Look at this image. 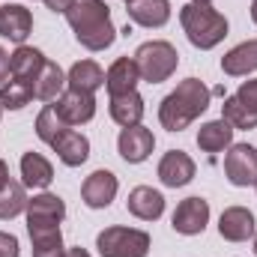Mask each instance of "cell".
Here are the masks:
<instances>
[{"label": "cell", "mask_w": 257, "mask_h": 257, "mask_svg": "<svg viewBox=\"0 0 257 257\" xmlns=\"http://www.w3.org/2000/svg\"><path fill=\"white\" fill-rule=\"evenodd\" d=\"M0 114H3V108H0Z\"/></svg>", "instance_id": "cell-40"}, {"label": "cell", "mask_w": 257, "mask_h": 257, "mask_svg": "<svg viewBox=\"0 0 257 257\" xmlns=\"http://www.w3.org/2000/svg\"><path fill=\"white\" fill-rule=\"evenodd\" d=\"M63 257H90V254H87V251H84V248L78 245V248H69V251H66Z\"/></svg>", "instance_id": "cell-36"}, {"label": "cell", "mask_w": 257, "mask_h": 257, "mask_svg": "<svg viewBox=\"0 0 257 257\" xmlns=\"http://www.w3.org/2000/svg\"><path fill=\"white\" fill-rule=\"evenodd\" d=\"M111 117L117 126H141V117H144V99L138 90L132 93H120V96H111Z\"/></svg>", "instance_id": "cell-22"}, {"label": "cell", "mask_w": 257, "mask_h": 257, "mask_svg": "<svg viewBox=\"0 0 257 257\" xmlns=\"http://www.w3.org/2000/svg\"><path fill=\"white\" fill-rule=\"evenodd\" d=\"M233 144V128L224 120H212V123H203L197 128V147L203 153H221Z\"/></svg>", "instance_id": "cell-26"}, {"label": "cell", "mask_w": 257, "mask_h": 257, "mask_svg": "<svg viewBox=\"0 0 257 257\" xmlns=\"http://www.w3.org/2000/svg\"><path fill=\"white\" fill-rule=\"evenodd\" d=\"M251 21H254V24H257V0H254V3H251Z\"/></svg>", "instance_id": "cell-37"}, {"label": "cell", "mask_w": 257, "mask_h": 257, "mask_svg": "<svg viewBox=\"0 0 257 257\" xmlns=\"http://www.w3.org/2000/svg\"><path fill=\"white\" fill-rule=\"evenodd\" d=\"M159 180L168 186V189H180V186H189L194 180V162L189 153L183 150H171L162 156L159 162Z\"/></svg>", "instance_id": "cell-11"}, {"label": "cell", "mask_w": 257, "mask_h": 257, "mask_svg": "<svg viewBox=\"0 0 257 257\" xmlns=\"http://www.w3.org/2000/svg\"><path fill=\"white\" fill-rule=\"evenodd\" d=\"M66 84H69V90L96 93V90L105 84V72H102V66L93 63V60H81V63H75L72 69H69Z\"/></svg>", "instance_id": "cell-25"}, {"label": "cell", "mask_w": 257, "mask_h": 257, "mask_svg": "<svg viewBox=\"0 0 257 257\" xmlns=\"http://www.w3.org/2000/svg\"><path fill=\"white\" fill-rule=\"evenodd\" d=\"M224 174L233 186L245 189L257 183V150L251 144H230L224 156Z\"/></svg>", "instance_id": "cell-6"}, {"label": "cell", "mask_w": 257, "mask_h": 257, "mask_svg": "<svg viewBox=\"0 0 257 257\" xmlns=\"http://www.w3.org/2000/svg\"><path fill=\"white\" fill-rule=\"evenodd\" d=\"M218 233L227 242H245L248 236H254V215L245 206H227L218 218Z\"/></svg>", "instance_id": "cell-14"}, {"label": "cell", "mask_w": 257, "mask_h": 257, "mask_svg": "<svg viewBox=\"0 0 257 257\" xmlns=\"http://www.w3.org/2000/svg\"><path fill=\"white\" fill-rule=\"evenodd\" d=\"M48 147L60 156V162L69 165V168H78V165H84V162L90 159V141H87L81 132H75L72 126L63 128V132L48 144Z\"/></svg>", "instance_id": "cell-13"}, {"label": "cell", "mask_w": 257, "mask_h": 257, "mask_svg": "<svg viewBox=\"0 0 257 257\" xmlns=\"http://www.w3.org/2000/svg\"><path fill=\"white\" fill-rule=\"evenodd\" d=\"M153 147H156V138H153L150 128H144V126H128L117 138V150H120V156L126 159L128 165L147 162L150 153H153Z\"/></svg>", "instance_id": "cell-10"}, {"label": "cell", "mask_w": 257, "mask_h": 257, "mask_svg": "<svg viewBox=\"0 0 257 257\" xmlns=\"http://www.w3.org/2000/svg\"><path fill=\"white\" fill-rule=\"evenodd\" d=\"M221 120L224 123H230V128L236 132V128H257V111L254 108H248V105H242L236 96H230V99H224V105H221Z\"/></svg>", "instance_id": "cell-29"}, {"label": "cell", "mask_w": 257, "mask_h": 257, "mask_svg": "<svg viewBox=\"0 0 257 257\" xmlns=\"http://www.w3.org/2000/svg\"><path fill=\"white\" fill-rule=\"evenodd\" d=\"M254 186H257V183H254Z\"/></svg>", "instance_id": "cell-42"}, {"label": "cell", "mask_w": 257, "mask_h": 257, "mask_svg": "<svg viewBox=\"0 0 257 257\" xmlns=\"http://www.w3.org/2000/svg\"><path fill=\"white\" fill-rule=\"evenodd\" d=\"M236 99H239L242 105H248V108H254V111H257V78H254V81H245V84L239 87Z\"/></svg>", "instance_id": "cell-31"}, {"label": "cell", "mask_w": 257, "mask_h": 257, "mask_svg": "<svg viewBox=\"0 0 257 257\" xmlns=\"http://www.w3.org/2000/svg\"><path fill=\"white\" fill-rule=\"evenodd\" d=\"M21 180L30 189H48L54 180V168L45 156L39 153H24L21 156Z\"/></svg>", "instance_id": "cell-23"}, {"label": "cell", "mask_w": 257, "mask_h": 257, "mask_svg": "<svg viewBox=\"0 0 257 257\" xmlns=\"http://www.w3.org/2000/svg\"><path fill=\"white\" fill-rule=\"evenodd\" d=\"M54 111L66 126H84L96 117V96L81 90H66L54 99Z\"/></svg>", "instance_id": "cell-7"}, {"label": "cell", "mask_w": 257, "mask_h": 257, "mask_svg": "<svg viewBox=\"0 0 257 257\" xmlns=\"http://www.w3.org/2000/svg\"><path fill=\"white\" fill-rule=\"evenodd\" d=\"M135 63H138V72H141V81L147 84H162L168 81L177 66H180V54L171 42L165 39H153V42H144L138 51H135Z\"/></svg>", "instance_id": "cell-4"}, {"label": "cell", "mask_w": 257, "mask_h": 257, "mask_svg": "<svg viewBox=\"0 0 257 257\" xmlns=\"http://www.w3.org/2000/svg\"><path fill=\"white\" fill-rule=\"evenodd\" d=\"M254 254H257V236H254Z\"/></svg>", "instance_id": "cell-39"}, {"label": "cell", "mask_w": 257, "mask_h": 257, "mask_svg": "<svg viewBox=\"0 0 257 257\" xmlns=\"http://www.w3.org/2000/svg\"><path fill=\"white\" fill-rule=\"evenodd\" d=\"M96 248L102 257H147L150 233L135 227H105L96 236Z\"/></svg>", "instance_id": "cell-5"}, {"label": "cell", "mask_w": 257, "mask_h": 257, "mask_svg": "<svg viewBox=\"0 0 257 257\" xmlns=\"http://www.w3.org/2000/svg\"><path fill=\"white\" fill-rule=\"evenodd\" d=\"M221 69H224V75H233V78L254 72L257 69V39H248V42L230 48L221 57Z\"/></svg>", "instance_id": "cell-24"}, {"label": "cell", "mask_w": 257, "mask_h": 257, "mask_svg": "<svg viewBox=\"0 0 257 257\" xmlns=\"http://www.w3.org/2000/svg\"><path fill=\"white\" fill-rule=\"evenodd\" d=\"M30 99H33L30 81L9 78L6 84H0V108H6V111H21L24 105H30Z\"/></svg>", "instance_id": "cell-27"}, {"label": "cell", "mask_w": 257, "mask_h": 257, "mask_svg": "<svg viewBox=\"0 0 257 257\" xmlns=\"http://www.w3.org/2000/svg\"><path fill=\"white\" fill-rule=\"evenodd\" d=\"M66 21L75 30V39L87 51H105L117 39L114 21H111V6L105 0H78L66 12Z\"/></svg>", "instance_id": "cell-1"}, {"label": "cell", "mask_w": 257, "mask_h": 257, "mask_svg": "<svg viewBox=\"0 0 257 257\" xmlns=\"http://www.w3.org/2000/svg\"><path fill=\"white\" fill-rule=\"evenodd\" d=\"M75 3H78V0H45V6H48L51 12H63V15L75 6Z\"/></svg>", "instance_id": "cell-33"}, {"label": "cell", "mask_w": 257, "mask_h": 257, "mask_svg": "<svg viewBox=\"0 0 257 257\" xmlns=\"http://www.w3.org/2000/svg\"><path fill=\"white\" fill-rule=\"evenodd\" d=\"M30 242H33V257H63V233L60 224H27Z\"/></svg>", "instance_id": "cell-18"}, {"label": "cell", "mask_w": 257, "mask_h": 257, "mask_svg": "<svg viewBox=\"0 0 257 257\" xmlns=\"http://www.w3.org/2000/svg\"><path fill=\"white\" fill-rule=\"evenodd\" d=\"M27 224H60L66 218V203L57 194H36L27 200Z\"/></svg>", "instance_id": "cell-15"}, {"label": "cell", "mask_w": 257, "mask_h": 257, "mask_svg": "<svg viewBox=\"0 0 257 257\" xmlns=\"http://www.w3.org/2000/svg\"><path fill=\"white\" fill-rule=\"evenodd\" d=\"M6 78H9V54L0 48V84H6Z\"/></svg>", "instance_id": "cell-34"}, {"label": "cell", "mask_w": 257, "mask_h": 257, "mask_svg": "<svg viewBox=\"0 0 257 257\" xmlns=\"http://www.w3.org/2000/svg\"><path fill=\"white\" fill-rule=\"evenodd\" d=\"M206 221H209V203L203 197H186L177 209H174V230L183 233V236H197L206 230Z\"/></svg>", "instance_id": "cell-8"}, {"label": "cell", "mask_w": 257, "mask_h": 257, "mask_svg": "<svg viewBox=\"0 0 257 257\" xmlns=\"http://www.w3.org/2000/svg\"><path fill=\"white\" fill-rule=\"evenodd\" d=\"M117 189H120V183L111 171H93L81 186V197L90 209H108L111 200L117 197Z\"/></svg>", "instance_id": "cell-9"}, {"label": "cell", "mask_w": 257, "mask_h": 257, "mask_svg": "<svg viewBox=\"0 0 257 257\" xmlns=\"http://www.w3.org/2000/svg\"><path fill=\"white\" fill-rule=\"evenodd\" d=\"M141 81V72H138V63L135 57H120L114 60L111 69L105 72V87L111 96H120V93H132Z\"/></svg>", "instance_id": "cell-19"}, {"label": "cell", "mask_w": 257, "mask_h": 257, "mask_svg": "<svg viewBox=\"0 0 257 257\" xmlns=\"http://www.w3.org/2000/svg\"><path fill=\"white\" fill-rule=\"evenodd\" d=\"M18 254H21V245H18V239H15L12 233L0 230V257H18Z\"/></svg>", "instance_id": "cell-32"}, {"label": "cell", "mask_w": 257, "mask_h": 257, "mask_svg": "<svg viewBox=\"0 0 257 257\" xmlns=\"http://www.w3.org/2000/svg\"><path fill=\"white\" fill-rule=\"evenodd\" d=\"M192 3H212V0H192Z\"/></svg>", "instance_id": "cell-38"}, {"label": "cell", "mask_w": 257, "mask_h": 257, "mask_svg": "<svg viewBox=\"0 0 257 257\" xmlns=\"http://www.w3.org/2000/svg\"><path fill=\"white\" fill-rule=\"evenodd\" d=\"M126 12L141 27H165L171 21V0H132Z\"/></svg>", "instance_id": "cell-17"}, {"label": "cell", "mask_w": 257, "mask_h": 257, "mask_svg": "<svg viewBox=\"0 0 257 257\" xmlns=\"http://www.w3.org/2000/svg\"><path fill=\"white\" fill-rule=\"evenodd\" d=\"M126 206L135 218H141V221H156V218H162V212H165V197H162V192H156V189H150V186H138V189L128 192Z\"/></svg>", "instance_id": "cell-16"}, {"label": "cell", "mask_w": 257, "mask_h": 257, "mask_svg": "<svg viewBox=\"0 0 257 257\" xmlns=\"http://www.w3.org/2000/svg\"><path fill=\"white\" fill-rule=\"evenodd\" d=\"M66 75L63 69L54 63V60H45V66L39 69V75L33 78V99L39 102H54L60 93H63Z\"/></svg>", "instance_id": "cell-21"}, {"label": "cell", "mask_w": 257, "mask_h": 257, "mask_svg": "<svg viewBox=\"0 0 257 257\" xmlns=\"http://www.w3.org/2000/svg\"><path fill=\"white\" fill-rule=\"evenodd\" d=\"M180 24L189 36V42L200 51L215 48L227 36V18L218 9H212L209 3H186L180 9Z\"/></svg>", "instance_id": "cell-3"}, {"label": "cell", "mask_w": 257, "mask_h": 257, "mask_svg": "<svg viewBox=\"0 0 257 257\" xmlns=\"http://www.w3.org/2000/svg\"><path fill=\"white\" fill-rule=\"evenodd\" d=\"M33 33V15L30 9H24L21 3H6L0 6V36L15 42V45H24V39Z\"/></svg>", "instance_id": "cell-12"}, {"label": "cell", "mask_w": 257, "mask_h": 257, "mask_svg": "<svg viewBox=\"0 0 257 257\" xmlns=\"http://www.w3.org/2000/svg\"><path fill=\"white\" fill-rule=\"evenodd\" d=\"M63 128H69L57 117V111H54V105H45L42 111H39V117H36V135H39V141H45V144H51Z\"/></svg>", "instance_id": "cell-30"}, {"label": "cell", "mask_w": 257, "mask_h": 257, "mask_svg": "<svg viewBox=\"0 0 257 257\" xmlns=\"http://www.w3.org/2000/svg\"><path fill=\"white\" fill-rule=\"evenodd\" d=\"M126 3H132V0H126Z\"/></svg>", "instance_id": "cell-41"}, {"label": "cell", "mask_w": 257, "mask_h": 257, "mask_svg": "<svg viewBox=\"0 0 257 257\" xmlns=\"http://www.w3.org/2000/svg\"><path fill=\"white\" fill-rule=\"evenodd\" d=\"M209 87L200 78H186L177 84L174 93H168L159 105V123L168 132H183L189 128L209 108Z\"/></svg>", "instance_id": "cell-2"}, {"label": "cell", "mask_w": 257, "mask_h": 257, "mask_svg": "<svg viewBox=\"0 0 257 257\" xmlns=\"http://www.w3.org/2000/svg\"><path fill=\"white\" fill-rule=\"evenodd\" d=\"M27 194H24V183H15V180H9L3 189H0V221H9V218H15L18 212H24L27 209Z\"/></svg>", "instance_id": "cell-28"}, {"label": "cell", "mask_w": 257, "mask_h": 257, "mask_svg": "<svg viewBox=\"0 0 257 257\" xmlns=\"http://www.w3.org/2000/svg\"><path fill=\"white\" fill-rule=\"evenodd\" d=\"M45 54L39 48H30V45H18L15 54H9V75L12 78H21V81H30L39 75V69L45 66Z\"/></svg>", "instance_id": "cell-20"}, {"label": "cell", "mask_w": 257, "mask_h": 257, "mask_svg": "<svg viewBox=\"0 0 257 257\" xmlns=\"http://www.w3.org/2000/svg\"><path fill=\"white\" fill-rule=\"evenodd\" d=\"M6 183H9V168H6V162L0 159V189H3Z\"/></svg>", "instance_id": "cell-35"}]
</instances>
